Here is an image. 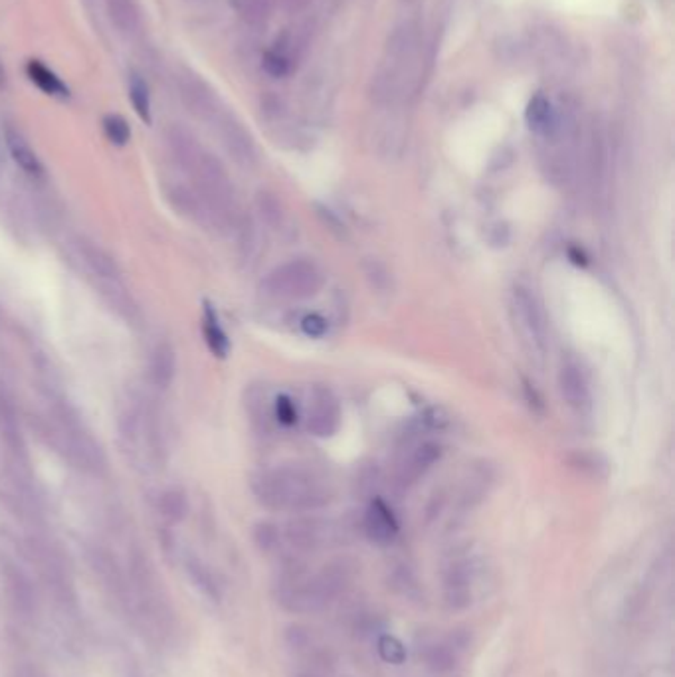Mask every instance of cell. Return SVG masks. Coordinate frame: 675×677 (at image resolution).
<instances>
[{
  "mask_svg": "<svg viewBox=\"0 0 675 677\" xmlns=\"http://www.w3.org/2000/svg\"><path fill=\"white\" fill-rule=\"evenodd\" d=\"M559 390L563 400L574 412H589L592 406L591 385L579 362L566 361L559 369Z\"/></svg>",
  "mask_w": 675,
  "mask_h": 677,
  "instance_id": "4fadbf2b",
  "label": "cell"
},
{
  "mask_svg": "<svg viewBox=\"0 0 675 677\" xmlns=\"http://www.w3.org/2000/svg\"><path fill=\"white\" fill-rule=\"evenodd\" d=\"M103 131L113 145L117 147H125L131 139V127L127 123L121 115H105L103 117Z\"/></svg>",
  "mask_w": 675,
  "mask_h": 677,
  "instance_id": "83f0119b",
  "label": "cell"
},
{
  "mask_svg": "<svg viewBox=\"0 0 675 677\" xmlns=\"http://www.w3.org/2000/svg\"><path fill=\"white\" fill-rule=\"evenodd\" d=\"M363 527L370 541H375L378 545L393 543L395 537L398 535V521L393 509L385 502H380V499H375V502L369 505Z\"/></svg>",
  "mask_w": 675,
  "mask_h": 677,
  "instance_id": "2e32d148",
  "label": "cell"
},
{
  "mask_svg": "<svg viewBox=\"0 0 675 677\" xmlns=\"http://www.w3.org/2000/svg\"><path fill=\"white\" fill-rule=\"evenodd\" d=\"M440 458H442V448L434 441H424V444L416 446L400 462L396 469V484L403 489L416 485L436 466V462H440Z\"/></svg>",
  "mask_w": 675,
  "mask_h": 677,
  "instance_id": "5bb4252c",
  "label": "cell"
},
{
  "mask_svg": "<svg viewBox=\"0 0 675 677\" xmlns=\"http://www.w3.org/2000/svg\"><path fill=\"white\" fill-rule=\"evenodd\" d=\"M307 430L317 438H329L341 426V406L337 396L325 387L311 390L307 400Z\"/></svg>",
  "mask_w": 675,
  "mask_h": 677,
  "instance_id": "7c38bea8",
  "label": "cell"
},
{
  "mask_svg": "<svg viewBox=\"0 0 675 677\" xmlns=\"http://www.w3.org/2000/svg\"><path fill=\"white\" fill-rule=\"evenodd\" d=\"M424 74V32L418 16L408 14L400 21L380 54L373 76V102L377 110L398 120L416 95Z\"/></svg>",
  "mask_w": 675,
  "mask_h": 677,
  "instance_id": "6da1fadb",
  "label": "cell"
},
{
  "mask_svg": "<svg viewBox=\"0 0 675 677\" xmlns=\"http://www.w3.org/2000/svg\"><path fill=\"white\" fill-rule=\"evenodd\" d=\"M263 70L271 77H283L291 72V58L286 52V48H273L263 56Z\"/></svg>",
  "mask_w": 675,
  "mask_h": 677,
  "instance_id": "f1b7e54d",
  "label": "cell"
},
{
  "mask_svg": "<svg viewBox=\"0 0 675 677\" xmlns=\"http://www.w3.org/2000/svg\"><path fill=\"white\" fill-rule=\"evenodd\" d=\"M276 418L281 422V424L291 426L298 422V410L293 406L291 398L288 396H280L276 400Z\"/></svg>",
  "mask_w": 675,
  "mask_h": 677,
  "instance_id": "1f68e13d",
  "label": "cell"
},
{
  "mask_svg": "<svg viewBox=\"0 0 675 677\" xmlns=\"http://www.w3.org/2000/svg\"><path fill=\"white\" fill-rule=\"evenodd\" d=\"M169 200L181 214L194 216L200 209L197 196L191 194L187 189H182V186H174V189L169 191Z\"/></svg>",
  "mask_w": 675,
  "mask_h": 677,
  "instance_id": "f546056e",
  "label": "cell"
},
{
  "mask_svg": "<svg viewBox=\"0 0 675 677\" xmlns=\"http://www.w3.org/2000/svg\"><path fill=\"white\" fill-rule=\"evenodd\" d=\"M377 650H378L380 657H383V660L386 664H393V665L404 664L406 662V655H408L404 644L400 642L396 636H390V634H383V636L378 637Z\"/></svg>",
  "mask_w": 675,
  "mask_h": 677,
  "instance_id": "4316f807",
  "label": "cell"
},
{
  "mask_svg": "<svg viewBox=\"0 0 675 677\" xmlns=\"http://www.w3.org/2000/svg\"><path fill=\"white\" fill-rule=\"evenodd\" d=\"M107 14L113 21V24L121 32L131 34L139 26V11H137L135 0H103Z\"/></svg>",
  "mask_w": 675,
  "mask_h": 677,
  "instance_id": "7402d4cb",
  "label": "cell"
},
{
  "mask_svg": "<svg viewBox=\"0 0 675 677\" xmlns=\"http://www.w3.org/2000/svg\"><path fill=\"white\" fill-rule=\"evenodd\" d=\"M256 206H258V214L262 216V220L268 226L278 228V226L283 224L286 214H283L281 202L271 192H260L256 199Z\"/></svg>",
  "mask_w": 675,
  "mask_h": 677,
  "instance_id": "484cf974",
  "label": "cell"
},
{
  "mask_svg": "<svg viewBox=\"0 0 675 677\" xmlns=\"http://www.w3.org/2000/svg\"><path fill=\"white\" fill-rule=\"evenodd\" d=\"M288 3L291 11H301V8H306L311 0H288Z\"/></svg>",
  "mask_w": 675,
  "mask_h": 677,
  "instance_id": "836d02e7",
  "label": "cell"
},
{
  "mask_svg": "<svg viewBox=\"0 0 675 677\" xmlns=\"http://www.w3.org/2000/svg\"><path fill=\"white\" fill-rule=\"evenodd\" d=\"M26 74H28V77H31V82L40 87L44 94L56 95V97H67L66 84L50 70V67H46L42 62H38V60L28 62Z\"/></svg>",
  "mask_w": 675,
  "mask_h": 677,
  "instance_id": "603a6c76",
  "label": "cell"
},
{
  "mask_svg": "<svg viewBox=\"0 0 675 677\" xmlns=\"http://www.w3.org/2000/svg\"><path fill=\"white\" fill-rule=\"evenodd\" d=\"M214 123H217L222 145L226 147L232 159L244 166V169H252L258 163V147L244 123L228 111H222Z\"/></svg>",
  "mask_w": 675,
  "mask_h": 677,
  "instance_id": "8fae6325",
  "label": "cell"
},
{
  "mask_svg": "<svg viewBox=\"0 0 675 677\" xmlns=\"http://www.w3.org/2000/svg\"><path fill=\"white\" fill-rule=\"evenodd\" d=\"M129 97L133 103V110L141 117L145 123H151V94L149 85L139 74H131L129 77Z\"/></svg>",
  "mask_w": 675,
  "mask_h": 677,
  "instance_id": "d4e9b609",
  "label": "cell"
},
{
  "mask_svg": "<svg viewBox=\"0 0 675 677\" xmlns=\"http://www.w3.org/2000/svg\"><path fill=\"white\" fill-rule=\"evenodd\" d=\"M511 313L515 321V329L520 333L525 347L535 357L543 359L546 347H549V335H546V319L539 306V301L523 286H517L511 296Z\"/></svg>",
  "mask_w": 675,
  "mask_h": 677,
  "instance_id": "52a82bcc",
  "label": "cell"
},
{
  "mask_svg": "<svg viewBox=\"0 0 675 677\" xmlns=\"http://www.w3.org/2000/svg\"><path fill=\"white\" fill-rule=\"evenodd\" d=\"M355 578V565L345 558L331 561L315 573L293 566L281 576L278 601L293 614H315L343 594Z\"/></svg>",
  "mask_w": 675,
  "mask_h": 677,
  "instance_id": "3957f363",
  "label": "cell"
},
{
  "mask_svg": "<svg viewBox=\"0 0 675 677\" xmlns=\"http://www.w3.org/2000/svg\"><path fill=\"white\" fill-rule=\"evenodd\" d=\"M252 492L271 512L311 513L327 507L335 492L329 479L306 466H278L252 477Z\"/></svg>",
  "mask_w": 675,
  "mask_h": 677,
  "instance_id": "7a4b0ae2",
  "label": "cell"
},
{
  "mask_svg": "<svg viewBox=\"0 0 675 677\" xmlns=\"http://www.w3.org/2000/svg\"><path fill=\"white\" fill-rule=\"evenodd\" d=\"M4 76H6V72H4V64H3V60H0V84L4 82Z\"/></svg>",
  "mask_w": 675,
  "mask_h": 677,
  "instance_id": "e575fe53",
  "label": "cell"
},
{
  "mask_svg": "<svg viewBox=\"0 0 675 677\" xmlns=\"http://www.w3.org/2000/svg\"><path fill=\"white\" fill-rule=\"evenodd\" d=\"M177 375V352L169 343H159L151 352L149 379L156 388H169Z\"/></svg>",
  "mask_w": 675,
  "mask_h": 677,
  "instance_id": "ac0fdd59",
  "label": "cell"
},
{
  "mask_svg": "<svg viewBox=\"0 0 675 677\" xmlns=\"http://www.w3.org/2000/svg\"><path fill=\"white\" fill-rule=\"evenodd\" d=\"M191 174L197 183V199L204 214L220 230L236 228L240 222L236 192L228 171L212 153H202Z\"/></svg>",
  "mask_w": 675,
  "mask_h": 677,
  "instance_id": "277c9868",
  "label": "cell"
},
{
  "mask_svg": "<svg viewBox=\"0 0 675 677\" xmlns=\"http://www.w3.org/2000/svg\"><path fill=\"white\" fill-rule=\"evenodd\" d=\"M325 286V273L309 258L289 260L273 268L262 281V293L268 299L291 303L315 298Z\"/></svg>",
  "mask_w": 675,
  "mask_h": 677,
  "instance_id": "5b68a950",
  "label": "cell"
},
{
  "mask_svg": "<svg viewBox=\"0 0 675 677\" xmlns=\"http://www.w3.org/2000/svg\"><path fill=\"white\" fill-rule=\"evenodd\" d=\"M4 143H6L8 153H11V156L14 159V163L21 166L24 173L32 174V176L42 174V163H40V159H38L31 143L24 139V135L21 131H16V129H13V127H8V129L4 131Z\"/></svg>",
  "mask_w": 675,
  "mask_h": 677,
  "instance_id": "ffe728a7",
  "label": "cell"
},
{
  "mask_svg": "<svg viewBox=\"0 0 675 677\" xmlns=\"http://www.w3.org/2000/svg\"><path fill=\"white\" fill-rule=\"evenodd\" d=\"M77 250H80V256L84 258L85 266L90 268L95 276H100L105 281L120 280V266H117V262L111 254L103 250L100 244L90 242V240H80V244H77Z\"/></svg>",
  "mask_w": 675,
  "mask_h": 677,
  "instance_id": "d6986e66",
  "label": "cell"
},
{
  "mask_svg": "<svg viewBox=\"0 0 675 677\" xmlns=\"http://www.w3.org/2000/svg\"><path fill=\"white\" fill-rule=\"evenodd\" d=\"M286 541L299 553H319L345 541L347 529L335 519L319 515L296 517L283 531Z\"/></svg>",
  "mask_w": 675,
  "mask_h": 677,
  "instance_id": "8992f818",
  "label": "cell"
},
{
  "mask_svg": "<svg viewBox=\"0 0 675 677\" xmlns=\"http://www.w3.org/2000/svg\"><path fill=\"white\" fill-rule=\"evenodd\" d=\"M469 647V634L466 630H452L449 634L430 640L420 655L424 657L426 667L434 673L454 672L462 660L464 652Z\"/></svg>",
  "mask_w": 675,
  "mask_h": 677,
  "instance_id": "30bf717a",
  "label": "cell"
},
{
  "mask_svg": "<svg viewBox=\"0 0 675 677\" xmlns=\"http://www.w3.org/2000/svg\"><path fill=\"white\" fill-rule=\"evenodd\" d=\"M161 507L164 515L181 519L184 512H187V497H184L181 489H169V492H164L161 497Z\"/></svg>",
  "mask_w": 675,
  "mask_h": 677,
  "instance_id": "4dcf8cb0",
  "label": "cell"
},
{
  "mask_svg": "<svg viewBox=\"0 0 675 677\" xmlns=\"http://www.w3.org/2000/svg\"><path fill=\"white\" fill-rule=\"evenodd\" d=\"M525 120L535 135L543 137L545 133L551 131V127L556 121V107L551 103L549 97L537 94L535 97H531L529 105H527Z\"/></svg>",
  "mask_w": 675,
  "mask_h": 677,
  "instance_id": "44dd1931",
  "label": "cell"
},
{
  "mask_svg": "<svg viewBox=\"0 0 675 677\" xmlns=\"http://www.w3.org/2000/svg\"><path fill=\"white\" fill-rule=\"evenodd\" d=\"M204 337H207V345L210 347L214 355L220 359L228 355V351H230L228 335L220 327L217 313H214L210 307H207V311H204Z\"/></svg>",
  "mask_w": 675,
  "mask_h": 677,
  "instance_id": "cb8c5ba5",
  "label": "cell"
},
{
  "mask_svg": "<svg viewBox=\"0 0 675 677\" xmlns=\"http://www.w3.org/2000/svg\"><path fill=\"white\" fill-rule=\"evenodd\" d=\"M586 173H589L594 200H604L606 189H608V149H606V141L600 129H594L589 139Z\"/></svg>",
  "mask_w": 675,
  "mask_h": 677,
  "instance_id": "9a60e30c",
  "label": "cell"
},
{
  "mask_svg": "<svg viewBox=\"0 0 675 677\" xmlns=\"http://www.w3.org/2000/svg\"><path fill=\"white\" fill-rule=\"evenodd\" d=\"M166 145H169V151L174 156V161L182 166L184 171H192V166L197 165L200 159V155L204 153L202 147L199 145L197 137H194L187 127L182 125H173L169 131H166Z\"/></svg>",
  "mask_w": 675,
  "mask_h": 677,
  "instance_id": "e0dca14e",
  "label": "cell"
},
{
  "mask_svg": "<svg viewBox=\"0 0 675 677\" xmlns=\"http://www.w3.org/2000/svg\"><path fill=\"white\" fill-rule=\"evenodd\" d=\"M179 95L184 107L202 121H217L224 111L217 92L210 84L202 80V76L192 70H184L179 76Z\"/></svg>",
  "mask_w": 675,
  "mask_h": 677,
  "instance_id": "9c48e42d",
  "label": "cell"
},
{
  "mask_svg": "<svg viewBox=\"0 0 675 677\" xmlns=\"http://www.w3.org/2000/svg\"><path fill=\"white\" fill-rule=\"evenodd\" d=\"M479 568L474 557H456L444 568V598L452 610H464L474 602Z\"/></svg>",
  "mask_w": 675,
  "mask_h": 677,
  "instance_id": "ba28073f",
  "label": "cell"
},
{
  "mask_svg": "<svg viewBox=\"0 0 675 677\" xmlns=\"http://www.w3.org/2000/svg\"><path fill=\"white\" fill-rule=\"evenodd\" d=\"M303 331L311 337H323L327 333V321L319 316H307L303 319Z\"/></svg>",
  "mask_w": 675,
  "mask_h": 677,
  "instance_id": "d6a6232c",
  "label": "cell"
}]
</instances>
